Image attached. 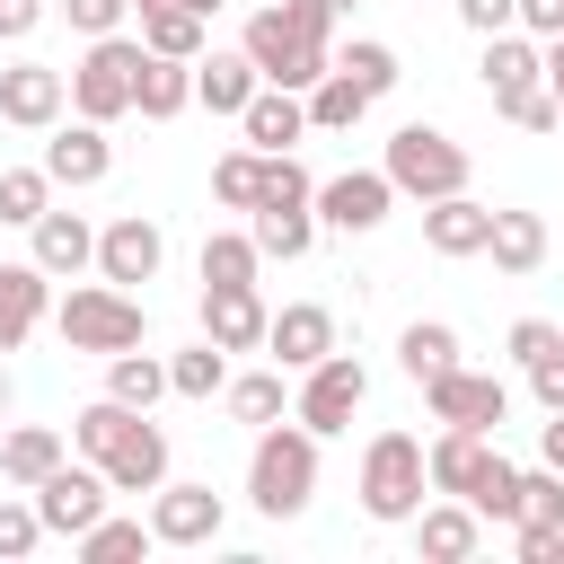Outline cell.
Listing matches in <instances>:
<instances>
[{
    "mask_svg": "<svg viewBox=\"0 0 564 564\" xmlns=\"http://www.w3.org/2000/svg\"><path fill=\"white\" fill-rule=\"evenodd\" d=\"M476 79H485V97H494V106H511V97L546 88V44H538L529 26H502V35H485V62H476Z\"/></svg>",
    "mask_w": 564,
    "mask_h": 564,
    "instance_id": "15",
    "label": "cell"
},
{
    "mask_svg": "<svg viewBox=\"0 0 564 564\" xmlns=\"http://www.w3.org/2000/svg\"><path fill=\"white\" fill-rule=\"evenodd\" d=\"M106 502H115V485H106V467L97 458H62L44 485H35V511H44V538H79V529H97L106 520Z\"/></svg>",
    "mask_w": 564,
    "mask_h": 564,
    "instance_id": "10",
    "label": "cell"
},
{
    "mask_svg": "<svg viewBox=\"0 0 564 564\" xmlns=\"http://www.w3.org/2000/svg\"><path fill=\"white\" fill-rule=\"evenodd\" d=\"M449 361H458V326H449V317H405V326H397V370H405L414 388L441 379Z\"/></svg>",
    "mask_w": 564,
    "mask_h": 564,
    "instance_id": "30",
    "label": "cell"
},
{
    "mask_svg": "<svg viewBox=\"0 0 564 564\" xmlns=\"http://www.w3.org/2000/svg\"><path fill=\"white\" fill-rule=\"evenodd\" d=\"M423 502H432L423 441H414V432H370V449H361V511H370L379 529H414Z\"/></svg>",
    "mask_w": 564,
    "mask_h": 564,
    "instance_id": "4",
    "label": "cell"
},
{
    "mask_svg": "<svg viewBox=\"0 0 564 564\" xmlns=\"http://www.w3.org/2000/svg\"><path fill=\"white\" fill-rule=\"evenodd\" d=\"M423 405H432V423H458V432H502V414H511V388H502L494 370H467V361H449L441 379H423Z\"/></svg>",
    "mask_w": 564,
    "mask_h": 564,
    "instance_id": "9",
    "label": "cell"
},
{
    "mask_svg": "<svg viewBox=\"0 0 564 564\" xmlns=\"http://www.w3.org/2000/svg\"><path fill=\"white\" fill-rule=\"evenodd\" d=\"M62 458H70V441H62L53 423H9V432H0V476H9V485H26V494H35Z\"/></svg>",
    "mask_w": 564,
    "mask_h": 564,
    "instance_id": "28",
    "label": "cell"
},
{
    "mask_svg": "<svg viewBox=\"0 0 564 564\" xmlns=\"http://www.w3.org/2000/svg\"><path fill=\"white\" fill-rule=\"evenodd\" d=\"M247 229H256L264 264H273V256H282V264H300V256L317 247V203H308V212H247Z\"/></svg>",
    "mask_w": 564,
    "mask_h": 564,
    "instance_id": "35",
    "label": "cell"
},
{
    "mask_svg": "<svg viewBox=\"0 0 564 564\" xmlns=\"http://www.w3.org/2000/svg\"><path fill=\"white\" fill-rule=\"evenodd\" d=\"M264 352H273L282 370L326 361V352H335V308H317V300H282V308H273V326H264Z\"/></svg>",
    "mask_w": 564,
    "mask_h": 564,
    "instance_id": "19",
    "label": "cell"
},
{
    "mask_svg": "<svg viewBox=\"0 0 564 564\" xmlns=\"http://www.w3.org/2000/svg\"><path fill=\"white\" fill-rule=\"evenodd\" d=\"M220 520H229V502H220L212 485H194V476H167V485L150 494V538H159V546H212Z\"/></svg>",
    "mask_w": 564,
    "mask_h": 564,
    "instance_id": "12",
    "label": "cell"
},
{
    "mask_svg": "<svg viewBox=\"0 0 564 564\" xmlns=\"http://www.w3.org/2000/svg\"><path fill=\"white\" fill-rule=\"evenodd\" d=\"M62 18H70L79 35H123V18H132V0H62Z\"/></svg>",
    "mask_w": 564,
    "mask_h": 564,
    "instance_id": "48",
    "label": "cell"
},
{
    "mask_svg": "<svg viewBox=\"0 0 564 564\" xmlns=\"http://www.w3.org/2000/svg\"><path fill=\"white\" fill-rule=\"evenodd\" d=\"M44 546V511H35V494L18 485V494H0V564H18V555H35Z\"/></svg>",
    "mask_w": 564,
    "mask_h": 564,
    "instance_id": "43",
    "label": "cell"
},
{
    "mask_svg": "<svg viewBox=\"0 0 564 564\" xmlns=\"http://www.w3.org/2000/svg\"><path fill=\"white\" fill-rule=\"evenodd\" d=\"M132 79H141V35H88V53L70 62V115L123 123L132 115Z\"/></svg>",
    "mask_w": 564,
    "mask_h": 564,
    "instance_id": "6",
    "label": "cell"
},
{
    "mask_svg": "<svg viewBox=\"0 0 564 564\" xmlns=\"http://www.w3.org/2000/svg\"><path fill=\"white\" fill-rule=\"evenodd\" d=\"M44 176L53 185H106L115 176V141H106V123H88V115H70V123H53L44 132Z\"/></svg>",
    "mask_w": 564,
    "mask_h": 564,
    "instance_id": "14",
    "label": "cell"
},
{
    "mask_svg": "<svg viewBox=\"0 0 564 564\" xmlns=\"http://www.w3.org/2000/svg\"><path fill=\"white\" fill-rule=\"evenodd\" d=\"M397 203H405V194L388 185V167H344V176L317 185V229H335V238H370Z\"/></svg>",
    "mask_w": 564,
    "mask_h": 564,
    "instance_id": "8",
    "label": "cell"
},
{
    "mask_svg": "<svg viewBox=\"0 0 564 564\" xmlns=\"http://www.w3.org/2000/svg\"><path fill=\"white\" fill-rule=\"evenodd\" d=\"M520 26L546 44V35H564V0H520Z\"/></svg>",
    "mask_w": 564,
    "mask_h": 564,
    "instance_id": "53",
    "label": "cell"
},
{
    "mask_svg": "<svg viewBox=\"0 0 564 564\" xmlns=\"http://www.w3.org/2000/svg\"><path fill=\"white\" fill-rule=\"evenodd\" d=\"M167 388H176V397H220V388H229V344L194 335L185 352H167Z\"/></svg>",
    "mask_w": 564,
    "mask_h": 564,
    "instance_id": "34",
    "label": "cell"
},
{
    "mask_svg": "<svg viewBox=\"0 0 564 564\" xmlns=\"http://www.w3.org/2000/svg\"><path fill=\"white\" fill-rule=\"evenodd\" d=\"M485 256H494V273L529 282V273L546 264V220H538V212H494V238H485Z\"/></svg>",
    "mask_w": 564,
    "mask_h": 564,
    "instance_id": "29",
    "label": "cell"
},
{
    "mask_svg": "<svg viewBox=\"0 0 564 564\" xmlns=\"http://www.w3.org/2000/svg\"><path fill=\"white\" fill-rule=\"evenodd\" d=\"M132 414H141V405H123V397L79 405V414H70V449H79V458H106V449L123 441V423H132Z\"/></svg>",
    "mask_w": 564,
    "mask_h": 564,
    "instance_id": "41",
    "label": "cell"
},
{
    "mask_svg": "<svg viewBox=\"0 0 564 564\" xmlns=\"http://www.w3.org/2000/svg\"><path fill=\"white\" fill-rule=\"evenodd\" d=\"M141 44L176 53V62H203L212 53V18H194V9H141Z\"/></svg>",
    "mask_w": 564,
    "mask_h": 564,
    "instance_id": "32",
    "label": "cell"
},
{
    "mask_svg": "<svg viewBox=\"0 0 564 564\" xmlns=\"http://www.w3.org/2000/svg\"><path fill=\"white\" fill-rule=\"evenodd\" d=\"M53 194H62V185L44 176V159H35V167H0V220H9V229H35V220L53 212Z\"/></svg>",
    "mask_w": 564,
    "mask_h": 564,
    "instance_id": "37",
    "label": "cell"
},
{
    "mask_svg": "<svg viewBox=\"0 0 564 564\" xmlns=\"http://www.w3.org/2000/svg\"><path fill=\"white\" fill-rule=\"evenodd\" d=\"M44 18H53V0H0V44H26Z\"/></svg>",
    "mask_w": 564,
    "mask_h": 564,
    "instance_id": "52",
    "label": "cell"
},
{
    "mask_svg": "<svg viewBox=\"0 0 564 564\" xmlns=\"http://www.w3.org/2000/svg\"><path fill=\"white\" fill-rule=\"evenodd\" d=\"M502 449H494V432H458V423H441L432 432V449H423V467H432V494H476L485 485V467H494Z\"/></svg>",
    "mask_w": 564,
    "mask_h": 564,
    "instance_id": "21",
    "label": "cell"
},
{
    "mask_svg": "<svg viewBox=\"0 0 564 564\" xmlns=\"http://www.w3.org/2000/svg\"><path fill=\"white\" fill-rule=\"evenodd\" d=\"M414 546H423V564H467V555L485 546V511L458 502V494H432V502L414 511Z\"/></svg>",
    "mask_w": 564,
    "mask_h": 564,
    "instance_id": "17",
    "label": "cell"
},
{
    "mask_svg": "<svg viewBox=\"0 0 564 564\" xmlns=\"http://www.w3.org/2000/svg\"><path fill=\"white\" fill-rule=\"evenodd\" d=\"M502 344H511V361L529 370L538 352H555V344H564V326H555V317H511V335H502Z\"/></svg>",
    "mask_w": 564,
    "mask_h": 564,
    "instance_id": "47",
    "label": "cell"
},
{
    "mask_svg": "<svg viewBox=\"0 0 564 564\" xmlns=\"http://www.w3.org/2000/svg\"><path fill=\"white\" fill-rule=\"evenodd\" d=\"M379 97L361 88V79H344V70H326L317 88H308V132H352L361 115H370Z\"/></svg>",
    "mask_w": 564,
    "mask_h": 564,
    "instance_id": "33",
    "label": "cell"
},
{
    "mask_svg": "<svg viewBox=\"0 0 564 564\" xmlns=\"http://www.w3.org/2000/svg\"><path fill=\"white\" fill-rule=\"evenodd\" d=\"M194 264H203V282H256L264 273V247H256V229H212Z\"/></svg>",
    "mask_w": 564,
    "mask_h": 564,
    "instance_id": "36",
    "label": "cell"
},
{
    "mask_svg": "<svg viewBox=\"0 0 564 564\" xmlns=\"http://www.w3.org/2000/svg\"><path fill=\"white\" fill-rule=\"evenodd\" d=\"M529 397H538V414H564V344L529 361Z\"/></svg>",
    "mask_w": 564,
    "mask_h": 564,
    "instance_id": "49",
    "label": "cell"
},
{
    "mask_svg": "<svg viewBox=\"0 0 564 564\" xmlns=\"http://www.w3.org/2000/svg\"><path fill=\"white\" fill-rule=\"evenodd\" d=\"M485 238H494V203H476V194H441V203H423V247L432 256H485Z\"/></svg>",
    "mask_w": 564,
    "mask_h": 564,
    "instance_id": "22",
    "label": "cell"
},
{
    "mask_svg": "<svg viewBox=\"0 0 564 564\" xmlns=\"http://www.w3.org/2000/svg\"><path fill=\"white\" fill-rule=\"evenodd\" d=\"M256 88H264V70H256L247 53H203V62H194V106H212V115H229V123L247 115Z\"/></svg>",
    "mask_w": 564,
    "mask_h": 564,
    "instance_id": "26",
    "label": "cell"
},
{
    "mask_svg": "<svg viewBox=\"0 0 564 564\" xmlns=\"http://www.w3.org/2000/svg\"><path fill=\"white\" fill-rule=\"evenodd\" d=\"M247 502L264 520H300L317 502V432L291 414V423H264L256 449H247Z\"/></svg>",
    "mask_w": 564,
    "mask_h": 564,
    "instance_id": "2",
    "label": "cell"
},
{
    "mask_svg": "<svg viewBox=\"0 0 564 564\" xmlns=\"http://www.w3.org/2000/svg\"><path fill=\"white\" fill-rule=\"evenodd\" d=\"M317 203V176L300 167V150H264V194H256V212H308Z\"/></svg>",
    "mask_w": 564,
    "mask_h": 564,
    "instance_id": "39",
    "label": "cell"
},
{
    "mask_svg": "<svg viewBox=\"0 0 564 564\" xmlns=\"http://www.w3.org/2000/svg\"><path fill=\"white\" fill-rule=\"evenodd\" d=\"M159 264H167V229H159L150 212H115V220L97 229V282L141 291V282H159Z\"/></svg>",
    "mask_w": 564,
    "mask_h": 564,
    "instance_id": "11",
    "label": "cell"
},
{
    "mask_svg": "<svg viewBox=\"0 0 564 564\" xmlns=\"http://www.w3.org/2000/svg\"><path fill=\"white\" fill-rule=\"evenodd\" d=\"M97 467H106V485H115V494H159V485H167V432H159L150 414H132V423H123V441H115Z\"/></svg>",
    "mask_w": 564,
    "mask_h": 564,
    "instance_id": "20",
    "label": "cell"
},
{
    "mask_svg": "<svg viewBox=\"0 0 564 564\" xmlns=\"http://www.w3.org/2000/svg\"><path fill=\"white\" fill-rule=\"evenodd\" d=\"M238 53H247L273 88H300V97H308V88L335 70V9H326V0H264V9H247Z\"/></svg>",
    "mask_w": 564,
    "mask_h": 564,
    "instance_id": "1",
    "label": "cell"
},
{
    "mask_svg": "<svg viewBox=\"0 0 564 564\" xmlns=\"http://www.w3.org/2000/svg\"><path fill=\"white\" fill-rule=\"evenodd\" d=\"M511 546H520V564H564V529H538V520H511Z\"/></svg>",
    "mask_w": 564,
    "mask_h": 564,
    "instance_id": "50",
    "label": "cell"
},
{
    "mask_svg": "<svg viewBox=\"0 0 564 564\" xmlns=\"http://www.w3.org/2000/svg\"><path fill=\"white\" fill-rule=\"evenodd\" d=\"M62 115H70V70H53V62H9L0 70V123L53 132Z\"/></svg>",
    "mask_w": 564,
    "mask_h": 564,
    "instance_id": "13",
    "label": "cell"
},
{
    "mask_svg": "<svg viewBox=\"0 0 564 564\" xmlns=\"http://www.w3.org/2000/svg\"><path fill=\"white\" fill-rule=\"evenodd\" d=\"M220 405H229V423L264 432V423H282V414H291V370H282V361H273V370H229Z\"/></svg>",
    "mask_w": 564,
    "mask_h": 564,
    "instance_id": "27",
    "label": "cell"
},
{
    "mask_svg": "<svg viewBox=\"0 0 564 564\" xmlns=\"http://www.w3.org/2000/svg\"><path fill=\"white\" fill-rule=\"evenodd\" d=\"M361 405H370V370H361L344 344H335L326 361H308V370H300V388H291V414H300L317 441L352 432V414H361Z\"/></svg>",
    "mask_w": 564,
    "mask_h": 564,
    "instance_id": "7",
    "label": "cell"
},
{
    "mask_svg": "<svg viewBox=\"0 0 564 564\" xmlns=\"http://www.w3.org/2000/svg\"><path fill=\"white\" fill-rule=\"evenodd\" d=\"M467 502H476L485 520H502V529H511V520H520V467H511V458H494V467H485V485H476Z\"/></svg>",
    "mask_w": 564,
    "mask_h": 564,
    "instance_id": "45",
    "label": "cell"
},
{
    "mask_svg": "<svg viewBox=\"0 0 564 564\" xmlns=\"http://www.w3.org/2000/svg\"><path fill=\"white\" fill-rule=\"evenodd\" d=\"M44 317H53V273L35 256L26 264H0V352H18Z\"/></svg>",
    "mask_w": 564,
    "mask_h": 564,
    "instance_id": "23",
    "label": "cell"
},
{
    "mask_svg": "<svg viewBox=\"0 0 564 564\" xmlns=\"http://www.w3.org/2000/svg\"><path fill=\"white\" fill-rule=\"evenodd\" d=\"M70 546H79L88 564H123V555H150L159 538H150V520H115V511H106V520H97V529H79Z\"/></svg>",
    "mask_w": 564,
    "mask_h": 564,
    "instance_id": "42",
    "label": "cell"
},
{
    "mask_svg": "<svg viewBox=\"0 0 564 564\" xmlns=\"http://www.w3.org/2000/svg\"><path fill=\"white\" fill-rule=\"evenodd\" d=\"M9 405H18V388H9V370H0V423H9Z\"/></svg>",
    "mask_w": 564,
    "mask_h": 564,
    "instance_id": "57",
    "label": "cell"
},
{
    "mask_svg": "<svg viewBox=\"0 0 564 564\" xmlns=\"http://www.w3.org/2000/svg\"><path fill=\"white\" fill-rule=\"evenodd\" d=\"M212 194L229 203V212H256V194H264V150L247 141V150H220L212 159Z\"/></svg>",
    "mask_w": 564,
    "mask_h": 564,
    "instance_id": "40",
    "label": "cell"
},
{
    "mask_svg": "<svg viewBox=\"0 0 564 564\" xmlns=\"http://www.w3.org/2000/svg\"><path fill=\"white\" fill-rule=\"evenodd\" d=\"M388 185L405 203H441V194H467V150L441 132V123H397L388 132Z\"/></svg>",
    "mask_w": 564,
    "mask_h": 564,
    "instance_id": "5",
    "label": "cell"
},
{
    "mask_svg": "<svg viewBox=\"0 0 564 564\" xmlns=\"http://www.w3.org/2000/svg\"><path fill=\"white\" fill-rule=\"evenodd\" d=\"M458 26L467 35H502V26H520V0H458Z\"/></svg>",
    "mask_w": 564,
    "mask_h": 564,
    "instance_id": "51",
    "label": "cell"
},
{
    "mask_svg": "<svg viewBox=\"0 0 564 564\" xmlns=\"http://www.w3.org/2000/svg\"><path fill=\"white\" fill-rule=\"evenodd\" d=\"M26 256H35L53 282H79V273H97V229H88L79 212H62V203H53V212L26 229Z\"/></svg>",
    "mask_w": 564,
    "mask_h": 564,
    "instance_id": "18",
    "label": "cell"
},
{
    "mask_svg": "<svg viewBox=\"0 0 564 564\" xmlns=\"http://www.w3.org/2000/svg\"><path fill=\"white\" fill-rule=\"evenodd\" d=\"M502 123H520V132H555L564 123V106H555V88H529V97H511V106H494Z\"/></svg>",
    "mask_w": 564,
    "mask_h": 564,
    "instance_id": "46",
    "label": "cell"
},
{
    "mask_svg": "<svg viewBox=\"0 0 564 564\" xmlns=\"http://www.w3.org/2000/svg\"><path fill=\"white\" fill-rule=\"evenodd\" d=\"M335 70H344V79H361L370 97H388V88L405 79V62H397V44H379V35H352V44H335Z\"/></svg>",
    "mask_w": 564,
    "mask_h": 564,
    "instance_id": "38",
    "label": "cell"
},
{
    "mask_svg": "<svg viewBox=\"0 0 564 564\" xmlns=\"http://www.w3.org/2000/svg\"><path fill=\"white\" fill-rule=\"evenodd\" d=\"M264 326H273V308H264L256 282H203V335H212V344L264 352Z\"/></svg>",
    "mask_w": 564,
    "mask_h": 564,
    "instance_id": "16",
    "label": "cell"
},
{
    "mask_svg": "<svg viewBox=\"0 0 564 564\" xmlns=\"http://www.w3.org/2000/svg\"><path fill=\"white\" fill-rule=\"evenodd\" d=\"M53 335H62L70 352H132V344L150 335V308H141V291H123V282H70V291L53 300Z\"/></svg>",
    "mask_w": 564,
    "mask_h": 564,
    "instance_id": "3",
    "label": "cell"
},
{
    "mask_svg": "<svg viewBox=\"0 0 564 564\" xmlns=\"http://www.w3.org/2000/svg\"><path fill=\"white\" fill-rule=\"evenodd\" d=\"M141 9H194V18H220L229 0H132V18H141Z\"/></svg>",
    "mask_w": 564,
    "mask_h": 564,
    "instance_id": "55",
    "label": "cell"
},
{
    "mask_svg": "<svg viewBox=\"0 0 564 564\" xmlns=\"http://www.w3.org/2000/svg\"><path fill=\"white\" fill-rule=\"evenodd\" d=\"M538 458H546V467H564V414H546V423H538Z\"/></svg>",
    "mask_w": 564,
    "mask_h": 564,
    "instance_id": "54",
    "label": "cell"
},
{
    "mask_svg": "<svg viewBox=\"0 0 564 564\" xmlns=\"http://www.w3.org/2000/svg\"><path fill=\"white\" fill-rule=\"evenodd\" d=\"M106 397H123V405H141V414H150V405H159V397H176V388H167V361L132 344V352H106Z\"/></svg>",
    "mask_w": 564,
    "mask_h": 564,
    "instance_id": "31",
    "label": "cell"
},
{
    "mask_svg": "<svg viewBox=\"0 0 564 564\" xmlns=\"http://www.w3.org/2000/svg\"><path fill=\"white\" fill-rule=\"evenodd\" d=\"M238 132H247L256 150H300V132H308V97H300V88H273V79H264V88L247 97Z\"/></svg>",
    "mask_w": 564,
    "mask_h": 564,
    "instance_id": "25",
    "label": "cell"
},
{
    "mask_svg": "<svg viewBox=\"0 0 564 564\" xmlns=\"http://www.w3.org/2000/svg\"><path fill=\"white\" fill-rule=\"evenodd\" d=\"M194 106V62H176V53H150L141 44V79H132V115L141 123H176Z\"/></svg>",
    "mask_w": 564,
    "mask_h": 564,
    "instance_id": "24",
    "label": "cell"
},
{
    "mask_svg": "<svg viewBox=\"0 0 564 564\" xmlns=\"http://www.w3.org/2000/svg\"><path fill=\"white\" fill-rule=\"evenodd\" d=\"M326 9H335V18H344V9H361V0H326Z\"/></svg>",
    "mask_w": 564,
    "mask_h": 564,
    "instance_id": "58",
    "label": "cell"
},
{
    "mask_svg": "<svg viewBox=\"0 0 564 564\" xmlns=\"http://www.w3.org/2000/svg\"><path fill=\"white\" fill-rule=\"evenodd\" d=\"M520 520H538V529H564V467H520Z\"/></svg>",
    "mask_w": 564,
    "mask_h": 564,
    "instance_id": "44",
    "label": "cell"
},
{
    "mask_svg": "<svg viewBox=\"0 0 564 564\" xmlns=\"http://www.w3.org/2000/svg\"><path fill=\"white\" fill-rule=\"evenodd\" d=\"M546 88H555V106H564V35H546Z\"/></svg>",
    "mask_w": 564,
    "mask_h": 564,
    "instance_id": "56",
    "label": "cell"
}]
</instances>
